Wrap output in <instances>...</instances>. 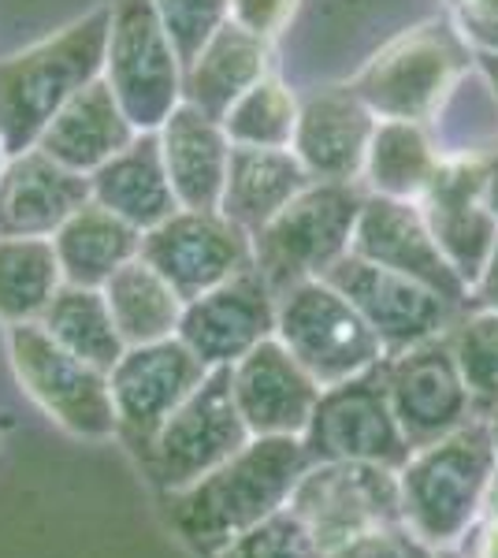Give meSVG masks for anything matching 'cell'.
I'll list each match as a JSON object with an SVG mask.
<instances>
[{"label":"cell","mask_w":498,"mask_h":558,"mask_svg":"<svg viewBox=\"0 0 498 558\" xmlns=\"http://www.w3.org/2000/svg\"><path fill=\"white\" fill-rule=\"evenodd\" d=\"M309 470L302 436H253L239 454L183 492L165 495L168 521L190 551L216 558L291 502Z\"/></svg>","instance_id":"6da1fadb"},{"label":"cell","mask_w":498,"mask_h":558,"mask_svg":"<svg viewBox=\"0 0 498 558\" xmlns=\"http://www.w3.org/2000/svg\"><path fill=\"white\" fill-rule=\"evenodd\" d=\"M405 558H439V555L432 551V547H424V544H416V539H413V547H410V555H405Z\"/></svg>","instance_id":"b9f144b4"},{"label":"cell","mask_w":498,"mask_h":558,"mask_svg":"<svg viewBox=\"0 0 498 558\" xmlns=\"http://www.w3.org/2000/svg\"><path fill=\"white\" fill-rule=\"evenodd\" d=\"M38 324L63 350H71V354L83 357L89 365L105 368V373H112L126 350L101 287L63 283Z\"/></svg>","instance_id":"f546056e"},{"label":"cell","mask_w":498,"mask_h":558,"mask_svg":"<svg viewBox=\"0 0 498 558\" xmlns=\"http://www.w3.org/2000/svg\"><path fill=\"white\" fill-rule=\"evenodd\" d=\"M126 347H146L179 336L186 302L146 257H134L101 287Z\"/></svg>","instance_id":"83f0119b"},{"label":"cell","mask_w":498,"mask_h":558,"mask_svg":"<svg viewBox=\"0 0 498 558\" xmlns=\"http://www.w3.org/2000/svg\"><path fill=\"white\" fill-rule=\"evenodd\" d=\"M297 105H302V97L283 78L265 75L228 108L220 123L228 131L231 146L291 149L297 131Z\"/></svg>","instance_id":"1f68e13d"},{"label":"cell","mask_w":498,"mask_h":558,"mask_svg":"<svg viewBox=\"0 0 498 558\" xmlns=\"http://www.w3.org/2000/svg\"><path fill=\"white\" fill-rule=\"evenodd\" d=\"M421 213L428 220L439 250L454 265V272L465 279V287H476L487 257L498 239V216L484 205L479 194V168L476 157H442L439 172L432 175L428 191L421 194Z\"/></svg>","instance_id":"44dd1931"},{"label":"cell","mask_w":498,"mask_h":558,"mask_svg":"<svg viewBox=\"0 0 498 558\" xmlns=\"http://www.w3.org/2000/svg\"><path fill=\"white\" fill-rule=\"evenodd\" d=\"M63 287L52 239H0V324L41 320Z\"/></svg>","instance_id":"4dcf8cb0"},{"label":"cell","mask_w":498,"mask_h":558,"mask_svg":"<svg viewBox=\"0 0 498 558\" xmlns=\"http://www.w3.org/2000/svg\"><path fill=\"white\" fill-rule=\"evenodd\" d=\"M309 465L316 462H368L384 470H402L413 447L405 439L387 395L384 362L361 376L324 387L309 428L302 432Z\"/></svg>","instance_id":"9c48e42d"},{"label":"cell","mask_w":498,"mask_h":558,"mask_svg":"<svg viewBox=\"0 0 498 558\" xmlns=\"http://www.w3.org/2000/svg\"><path fill=\"white\" fill-rule=\"evenodd\" d=\"M353 254L384 265L391 272H402L424 283L428 291L442 294L450 305H461L469 294L465 279L454 272V265L439 250L416 202H398V197L365 194L357 228H353Z\"/></svg>","instance_id":"e0dca14e"},{"label":"cell","mask_w":498,"mask_h":558,"mask_svg":"<svg viewBox=\"0 0 498 558\" xmlns=\"http://www.w3.org/2000/svg\"><path fill=\"white\" fill-rule=\"evenodd\" d=\"M52 246L63 268V283L105 287L126 260L142 254V231L89 197L52 235Z\"/></svg>","instance_id":"4316f807"},{"label":"cell","mask_w":498,"mask_h":558,"mask_svg":"<svg viewBox=\"0 0 498 558\" xmlns=\"http://www.w3.org/2000/svg\"><path fill=\"white\" fill-rule=\"evenodd\" d=\"M479 71H484L487 86H491L495 97H498V49L495 52H479Z\"/></svg>","instance_id":"60d3db41"},{"label":"cell","mask_w":498,"mask_h":558,"mask_svg":"<svg viewBox=\"0 0 498 558\" xmlns=\"http://www.w3.org/2000/svg\"><path fill=\"white\" fill-rule=\"evenodd\" d=\"M0 165H4V153H0Z\"/></svg>","instance_id":"f6af8a7d"},{"label":"cell","mask_w":498,"mask_h":558,"mask_svg":"<svg viewBox=\"0 0 498 558\" xmlns=\"http://www.w3.org/2000/svg\"><path fill=\"white\" fill-rule=\"evenodd\" d=\"M476 558H498V518H491V525H487L484 536H479Z\"/></svg>","instance_id":"ab89813d"},{"label":"cell","mask_w":498,"mask_h":558,"mask_svg":"<svg viewBox=\"0 0 498 558\" xmlns=\"http://www.w3.org/2000/svg\"><path fill=\"white\" fill-rule=\"evenodd\" d=\"M450 350L473 407L498 410V310H479L461 320Z\"/></svg>","instance_id":"d6a6232c"},{"label":"cell","mask_w":498,"mask_h":558,"mask_svg":"<svg viewBox=\"0 0 498 558\" xmlns=\"http://www.w3.org/2000/svg\"><path fill=\"white\" fill-rule=\"evenodd\" d=\"M265 75H271V41L228 20L183 68V101L223 120L228 108Z\"/></svg>","instance_id":"d4e9b609"},{"label":"cell","mask_w":498,"mask_h":558,"mask_svg":"<svg viewBox=\"0 0 498 558\" xmlns=\"http://www.w3.org/2000/svg\"><path fill=\"white\" fill-rule=\"evenodd\" d=\"M458 71L461 52L454 38L442 26H421L387 41L373 60H365L350 86L379 120L424 123L447 101Z\"/></svg>","instance_id":"30bf717a"},{"label":"cell","mask_w":498,"mask_h":558,"mask_svg":"<svg viewBox=\"0 0 498 558\" xmlns=\"http://www.w3.org/2000/svg\"><path fill=\"white\" fill-rule=\"evenodd\" d=\"M89 197L146 235L149 228L165 223L179 213V197L171 191L157 131H142L123 153L89 175Z\"/></svg>","instance_id":"cb8c5ba5"},{"label":"cell","mask_w":498,"mask_h":558,"mask_svg":"<svg viewBox=\"0 0 498 558\" xmlns=\"http://www.w3.org/2000/svg\"><path fill=\"white\" fill-rule=\"evenodd\" d=\"M439 558H469V555H458V551H450V547H442V551H436Z\"/></svg>","instance_id":"ee69618b"},{"label":"cell","mask_w":498,"mask_h":558,"mask_svg":"<svg viewBox=\"0 0 498 558\" xmlns=\"http://www.w3.org/2000/svg\"><path fill=\"white\" fill-rule=\"evenodd\" d=\"M216 558H328V551L287 502L283 510H276L260 525H253L246 536H239L228 551H220Z\"/></svg>","instance_id":"836d02e7"},{"label":"cell","mask_w":498,"mask_h":558,"mask_svg":"<svg viewBox=\"0 0 498 558\" xmlns=\"http://www.w3.org/2000/svg\"><path fill=\"white\" fill-rule=\"evenodd\" d=\"M465 38L479 45V52L498 49V0H447Z\"/></svg>","instance_id":"74e56055"},{"label":"cell","mask_w":498,"mask_h":558,"mask_svg":"<svg viewBox=\"0 0 498 558\" xmlns=\"http://www.w3.org/2000/svg\"><path fill=\"white\" fill-rule=\"evenodd\" d=\"M324 279L376 331L387 357L442 336L450 317H454V305L442 299V294L428 291L424 283H416V279L402 272L373 265V260L357 257L353 250L339 265H331Z\"/></svg>","instance_id":"7c38bea8"},{"label":"cell","mask_w":498,"mask_h":558,"mask_svg":"<svg viewBox=\"0 0 498 558\" xmlns=\"http://www.w3.org/2000/svg\"><path fill=\"white\" fill-rule=\"evenodd\" d=\"M384 373L391 410L413 451L469 425L473 399H469V387L458 373L447 336H436L428 343H416L387 357Z\"/></svg>","instance_id":"9a60e30c"},{"label":"cell","mask_w":498,"mask_h":558,"mask_svg":"<svg viewBox=\"0 0 498 558\" xmlns=\"http://www.w3.org/2000/svg\"><path fill=\"white\" fill-rule=\"evenodd\" d=\"M442 157L428 138L424 123L413 120H379L365 153L361 186L365 194L398 197V202H421L432 175L439 172Z\"/></svg>","instance_id":"f1b7e54d"},{"label":"cell","mask_w":498,"mask_h":558,"mask_svg":"<svg viewBox=\"0 0 498 558\" xmlns=\"http://www.w3.org/2000/svg\"><path fill=\"white\" fill-rule=\"evenodd\" d=\"M365 186L361 183H313L287 205L276 220L253 235V265L276 291H291L305 279H324L353 246Z\"/></svg>","instance_id":"277c9868"},{"label":"cell","mask_w":498,"mask_h":558,"mask_svg":"<svg viewBox=\"0 0 498 558\" xmlns=\"http://www.w3.org/2000/svg\"><path fill=\"white\" fill-rule=\"evenodd\" d=\"M231 391L250 436H302L324 387L271 336L231 365Z\"/></svg>","instance_id":"d6986e66"},{"label":"cell","mask_w":498,"mask_h":558,"mask_svg":"<svg viewBox=\"0 0 498 558\" xmlns=\"http://www.w3.org/2000/svg\"><path fill=\"white\" fill-rule=\"evenodd\" d=\"M142 257L190 302L253 265V235L220 209H179L142 235Z\"/></svg>","instance_id":"4fadbf2b"},{"label":"cell","mask_w":498,"mask_h":558,"mask_svg":"<svg viewBox=\"0 0 498 558\" xmlns=\"http://www.w3.org/2000/svg\"><path fill=\"white\" fill-rule=\"evenodd\" d=\"M276 291L265 283L257 265H250L186 302L179 339L202 357L205 368H231L253 347L276 336Z\"/></svg>","instance_id":"2e32d148"},{"label":"cell","mask_w":498,"mask_h":558,"mask_svg":"<svg viewBox=\"0 0 498 558\" xmlns=\"http://www.w3.org/2000/svg\"><path fill=\"white\" fill-rule=\"evenodd\" d=\"M8 357H12V373L23 391L63 432L78 439L120 436L108 373L63 350L38 320L8 328Z\"/></svg>","instance_id":"5b68a950"},{"label":"cell","mask_w":498,"mask_h":558,"mask_svg":"<svg viewBox=\"0 0 498 558\" xmlns=\"http://www.w3.org/2000/svg\"><path fill=\"white\" fill-rule=\"evenodd\" d=\"M291 510L313 529L324 551L368 529L405 525L398 473L368 462L309 465L291 495Z\"/></svg>","instance_id":"8fae6325"},{"label":"cell","mask_w":498,"mask_h":558,"mask_svg":"<svg viewBox=\"0 0 498 558\" xmlns=\"http://www.w3.org/2000/svg\"><path fill=\"white\" fill-rule=\"evenodd\" d=\"M89 202V175L31 146L0 165V239H52Z\"/></svg>","instance_id":"ffe728a7"},{"label":"cell","mask_w":498,"mask_h":558,"mask_svg":"<svg viewBox=\"0 0 498 558\" xmlns=\"http://www.w3.org/2000/svg\"><path fill=\"white\" fill-rule=\"evenodd\" d=\"M250 428L231 391V368H208L205 380L165 421L142 465L160 492H183L250 444Z\"/></svg>","instance_id":"ba28073f"},{"label":"cell","mask_w":498,"mask_h":558,"mask_svg":"<svg viewBox=\"0 0 498 558\" xmlns=\"http://www.w3.org/2000/svg\"><path fill=\"white\" fill-rule=\"evenodd\" d=\"M208 368L183 339H160L146 347H126L116 368L108 373L112 384L120 436L142 458L149 454L165 421L186 402V395L205 380Z\"/></svg>","instance_id":"5bb4252c"},{"label":"cell","mask_w":498,"mask_h":558,"mask_svg":"<svg viewBox=\"0 0 498 558\" xmlns=\"http://www.w3.org/2000/svg\"><path fill=\"white\" fill-rule=\"evenodd\" d=\"M498 470V451L487 425H461L450 436L421 447L398 470L402 521L416 544L442 551L469 536L487 507Z\"/></svg>","instance_id":"3957f363"},{"label":"cell","mask_w":498,"mask_h":558,"mask_svg":"<svg viewBox=\"0 0 498 558\" xmlns=\"http://www.w3.org/2000/svg\"><path fill=\"white\" fill-rule=\"evenodd\" d=\"M165 23L171 45H175L183 68L202 52V45L231 20V0H153Z\"/></svg>","instance_id":"e575fe53"},{"label":"cell","mask_w":498,"mask_h":558,"mask_svg":"<svg viewBox=\"0 0 498 558\" xmlns=\"http://www.w3.org/2000/svg\"><path fill=\"white\" fill-rule=\"evenodd\" d=\"M379 116L350 83L316 86L297 105L294 153L316 183H361Z\"/></svg>","instance_id":"ac0fdd59"},{"label":"cell","mask_w":498,"mask_h":558,"mask_svg":"<svg viewBox=\"0 0 498 558\" xmlns=\"http://www.w3.org/2000/svg\"><path fill=\"white\" fill-rule=\"evenodd\" d=\"M313 179L294 149L231 146L228 179H223L220 213L257 235L268 220H276Z\"/></svg>","instance_id":"484cf974"},{"label":"cell","mask_w":498,"mask_h":558,"mask_svg":"<svg viewBox=\"0 0 498 558\" xmlns=\"http://www.w3.org/2000/svg\"><path fill=\"white\" fill-rule=\"evenodd\" d=\"M105 83L138 131H157L183 105V60L153 0H112Z\"/></svg>","instance_id":"8992f818"},{"label":"cell","mask_w":498,"mask_h":558,"mask_svg":"<svg viewBox=\"0 0 498 558\" xmlns=\"http://www.w3.org/2000/svg\"><path fill=\"white\" fill-rule=\"evenodd\" d=\"M157 138L179 209H220L231 160V138L223 123L183 101L157 128Z\"/></svg>","instance_id":"7402d4cb"},{"label":"cell","mask_w":498,"mask_h":558,"mask_svg":"<svg viewBox=\"0 0 498 558\" xmlns=\"http://www.w3.org/2000/svg\"><path fill=\"white\" fill-rule=\"evenodd\" d=\"M138 128L131 123V116L123 112L120 97L112 94V86L101 78H94L86 89H78L68 105L57 112V120L45 128L38 146L57 157L60 165L75 168L83 175H94L97 168L108 165L116 153H123L138 138Z\"/></svg>","instance_id":"603a6c76"},{"label":"cell","mask_w":498,"mask_h":558,"mask_svg":"<svg viewBox=\"0 0 498 558\" xmlns=\"http://www.w3.org/2000/svg\"><path fill=\"white\" fill-rule=\"evenodd\" d=\"M297 4L302 0H231V23L265 41H276L294 23Z\"/></svg>","instance_id":"d590c367"},{"label":"cell","mask_w":498,"mask_h":558,"mask_svg":"<svg viewBox=\"0 0 498 558\" xmlns=\"http://www.w3.org/2000/svg\"><path fill=\"white\" fill-rule=\"evenodd\" d=\"M276 339L320 387H335L387 362L376 331L328 279H305L279 294Z\"/></svg>","instance_id":"52a82bcc"},{"label":"cell","mask_w":498,"mask_h":558,"mask_svg":"<svg viewBox=\"0 0 498 558\" xmlns=\"http://www.w3.org/2000/svg\"><path fill=\"white\" fill-rule=\"evenodd\" d=\"M476 294H479V302H484V310H498V239H495V250H491V257H487L484 272L476 279Z\"/></svg>","instance_id":"f35d334b"},{"label":"cell","mask_w":498,"mask_h":558,"mask_svg":"<svg viewBox=\"0 0 498 558\" xmlns=\"http://www.w3.org/2000/svg\"><path fill=\"white\" fill-rule=\"evenodd\" d=\"M112 4L78 15L63 31L0 57V153L31 149L78 89L105 75Z\"/></svg>","instance_id":"7a4b0ae2"},{"label":"cell","mask_w":498,"mask_h":558,"mask_svg":"<svg viewBox=\"0 0 498 558\" xmlns=\"http://www.w3.org/2000/svg\"><path fill=\"white\" fill-rule=\"evenodd\" d=\"M413 547V536L405 525H387V529H368L342 544L328 547V558H405Z\"/></svg>","instance_id":"8d00e7d4"},{"label":"cell","mask_w":498,"mask_h":558,"mask_svg":"<svg viewBox=\"0 0 498 558\" xmlns=\"http://www.w3.org/2000/svg\"><path fill=\"white\" fill-rule=\"evenodd\" d=\"M487 428H491V439H495V451H498V410H495V417H491V425H487Z\"/></svg>","instance_id":"7bdbcfd3"}]
</instances>
